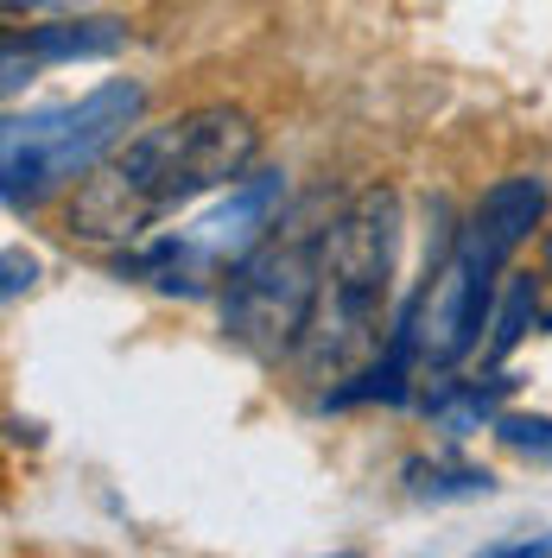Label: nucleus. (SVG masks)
I'll use <instances>...</instances> for the list:
<instances>
[{
  "label": "nucleus",
  "mask_w": 552,
  "mask_h": 558,
  "mask_svg": "<svg viewBox=\"0 0 552 558\" xmlns=\"http://www.w3.org/2000/svg\"><path fill=\"white\" fill-rule=\"evenodd\" d=\"M261 153V128L242 108H191L146 134L121 140L103 172L70 197V229L83 242H140L166 209L191 204L248 178Z\"/></svg>",
  "instance_id": "nucleus-1"
},
{
  "label": "nucleus",
  "mask_w": 552,
  "mask_h": 558,
  "mask_svg": "<svg viewBox=\"0 0 552 558\" xmlns=\"http://www.w3.org/2000/svg\"><path fill=\"white\" fill-rule=\"evenodd\" d=\"M394 254H400V197L369 184L324 229L317 305H311L305 337H299V362H305L311 381H324V387L349 381L381 349Z\"/></svg>",
  "instance_id": "nucleus-2"
},
{
  "label": "nucleus",
  "mask_w": 552,
  "mask_h": 558,
  "mask_svg": "<svg viewBox=\"0 0 552 558\" xmlns=\"http://www.w3.org/2000/svg\"><path fill=\"white\" fill-rule=\"evenodd\" d=\"M324 229H331L324 204L299 209V216L274 222V229H267V242H261L242 267L229 274L223 317H229V337H236V343H248L254 355L299 349L305 317H311V305H317Z\"/></svg>",
  "instance_id": "nucleus-3"
},
{
  "label": "nucleus",
  "mask_w": 552,
  "mask_h": 558,
  "mask_svg": "<svg viewBox=\"0 0 552 558\" xmlns=\"http://www.w3.org/2000/svg\"><path fill=\"white\" fill-rule=\"evenodd\" d=\"M140 102H146L140 83H103L83 102L7 121V140H0V172H7L0 191H7V204L26 209L45 191H58L64 178H83L115 140L128 134V121L140 114Z\"/></svg>",
  "instance_id": "nucleus-4"
},
{
  "label": "nucleus",
  "mask_w": 552,
  "mask_h": 558,
  "mask_svg": "<svg viewBox=\"0 0 552 558\" xmlns=\"http://www.w3.org/2000/svg\"><path fill=\"white\" fill-rule=\"evenodd\" d=\"M279 209H286V178L248 172L197 222H184L178 235H159V242L140 247L134 274H146L153 286H166V292H204L209 279H223V267H242L248 254L267 242Z\"/></svg>",
  "instance_id": "nucleus-5"
},
{
  "label": "nucleus",
  "mask_w": 552,
  "mask_h": 558,
  "mask_svg": "<svg viewBox=\"0 0 552 558\" xmlns=\"http://www.w3.org/2000/svg\"><path fill=\"white\" fill-rule=\"evenodd\" d=\"M508 254H495V247L464 222V235L451 242L445 267L425 279V292H419L413 317H407V337H413V355L419 362H457L464 349L477 343V330L489 324V279L502 267Z\"/></svg>",
  "instance_id": "nucleus-6"
},
{
  "label": "nucleus",
  "mask_w": 552,
  "mask_h": 558,
  "mask_svg": "<svg viewBox=\"0 0 552 558\" xmlns=\"http://www.w3.org/2000/svg\"><path fill=\"white\" fill-rule=\"evenodd\" d=\"M26 58H45V64H70V58H115L128 45V26L108 20V13H64V20H45L20 38Z\"/></svg>",
  "instance_id": "nucleus-7"
},
{
  "label": "nucleus",
  "mask_w": 552,
  "mask_h": 558,
  "mask_svg": "<svg viewBox=\"0 0 552 558\" xmlns=\"http://www.w3.org/2000/svg\"><path fill=\"white\" fill-rule=\"evenodd\" d=\"M540 216H547V184H540V178H508V184H495L483 204H477L470 229H477L495 254H515V247L533 235Z\"/></svg>",
  "instance_id": "nucleus-8"
},
{
  "label": "nucleus",
  "mask_w": 552,
  "mask_h": 558,
  "mask_svg": "<svg viewBox=\"0 0 552 558\" xmlns=\"http://www.w3.org/2000/svg\"><path fill=\"white\" fill-rule=\"evenodd\" d=\"M533 305H540V299H533V279H515V286H508V299H502V317H495L489 362H502V355H508V349L527 337V317H533Z\"/></svg>",
  "instance_id": "nucleus-9"
},
{
  "label": "nucleus",
  "mask_w": 552,
  "mask_h": 558,
  "mask_svg": "<svg viewBox=\"0 0 552 558\" xmlns=\"http://www.w3.org/2000/svg\"><path fill=\"white\" fill-rule=\"evenodd\" d=\"M502 445L533 457H552V418H502Z\"/></svg>",
  "instance_id": "nucleus-10"
},
{
  "label": "nucleus",
  "mask_w": 552,
  "mask_h": 558,
  "mask_svg": "<svg viewBox=\"0 0 552 558\" xmlns=\"http://www.w3.org/2000/svg\"><path fill=\"white\" fill-rule=\"evenodd\" d=\"M33 286V260H20V247H7V299H20Z\"/></svg>",
  "instance_id": "nucleus-11"
},
{
  "label": "nucleus",
  "mask_w": 552,
  "mask_h": 558,
  "mask_svg": "<svg viewBox=\"0 0 552 558\" xmlns=\"http://www.w3.org/2000/svg\"><path fill=\"white\" fill-rule=\"evenodd\" d=\"M13 13H70V7H83V0H7Z\"/></svg>",
  "instance_id": "nucleus-12"
}]
</instances>
